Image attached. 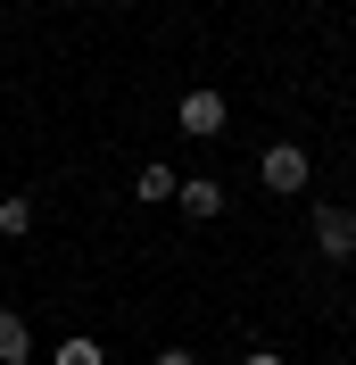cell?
I'll list each match as a JSON object with an SVG mask.
<instances>
[{
  "label": "cell",
  "mask_w": 356,
  "mask_h": 365,
  "mask_svg": "<svg viewBox=\"0 0 356 365\" xmlns=\"http://www.w3.org/2000/svg\"><path fill=\"white\" fill-rule=\"evenodd\" d=\"M174 200H182V216H191V225H207V216H224V182L191 175V182H182V191H174Z\"/></svg>",
  "instance_id": "4"
},
{
  "label": "cell",
  "mask_w": 356,
  "mask_h": 365,
  "mask_svg": "<svg viewBox=\"0 0 356 365\" xmlns=\"http://www.w3.org/2000/svg\"><path fill=\"white\" fill-rule=\"evenodd\" d=\"M150 365H199V357H191V349H166V357H150Z\"/></svg>",
  "instance_id": "9"
},
{
  "label": "cell",
  "mask_w": 356,
  "mask_h": 365,
  "mask_svg": "<svg viewBox=\"0 0 356 365\" xmlns=\"http://www.w3.org/2000/svg\"><path fill=\"white\" fill-rule=\"evenodd\" d=\"M174 125L191 141H216L224 125H232V108H224V91H182V100H174Z\"/></svg>",
  "instance_id": "2"
},
{
  "label": "cell",
  "mask_w": 356,
  "mask_h": 365,
  "mask_svg": "<svg viewBox=\"0 0 356 365\" xmlns=\"http://www.w3.org/2000/svg\"><path fill=\"white\" fill-rule=\"evenodd\" d=\"M257 182H266L273 200H298L315 182V158L298 150V141H266V158H257Z\"/></svg>",
  "instance_id": "1"
},
{
  "label": "cell",
  "mask_w": 356,
  "mask_h": 365,
  "mask_svg": "<svg viewBox=\"0 0 356 365\" xmlns=\"http://www.w3.org/2000/svg\"><path fill=\"white\" fill-rule=\"evenodd\" d=\"M241 365H290V357H273V349H248V357Z\"/></svg>",
  "instance_id": "10"
},
{
  "label": "cell",
  "mask_w": 356,
  "mask_h": 365,
  "mask_svg": "<svg viewBox=\"0 0 356 365\" xmlns=\"http://www.w3.org/2000/svg\"><path fill=\"white\" fill-rule=\"evenodd\" d=\"M174 191H182V175H174V166H166V158H150V166H141V175H133V200H150V207H166V200H174Z\"/></svg>",
  "instance_id": "5"
},
{
  "label": "cell",
  "mask_w": 356,
  "mask_h": 365,
  "mask_svg": "<svg viewBox=\"0 0 356 365\" xmlns=\"http://www.w3.org/2000/svg\"><path fill=\"white\" fill-rule=\"evenodd\" d=\"M25 232H33V200H0V241H25Z\"/></svg>",
  "instance_id": "8"
},
{
  "label": "cell",
  "mask_w": 356,
  "mask_h": 365,
  "mask_svg": "<svg viewBox=\"0 0 356 365\" xmlns=\"http://www.w3.org/2000/svg\"><path fill=\"white\" fill-rule=\"evenodd\" d=\"M50 365H108V349L91 341V332H75V341H58V349H50Z\"/></svg>",
  "instance_id": "7"
},
{
  "label": "cell",
  "mask_w": 356,
  "mask_h": 365,
  "mask_svg": "<svg viewBox=\"0 0 356 365\" xmlns=\"http://www.w3.org/2000/svg\"><path fill=\"white\" fill-rule=\"evenodd\" d=\"M25 357H33V324L17 307H0V365H25Z\"/></svg>",
  "instance_id": "6"
},
{
  "label": "cell",
  "mask_w": 356,
  "mask_h": 365,
  "mask_svg": "<svg viewBox=\"0 0 356 365\" xmlns=\"http://www.w3.org/2000/svg\"><path fill=\"white\" fill-rule=\"evenodd\" d=\"M307 225H315V250L332 257V266H348V257H356V207H332V200H323Z\"/></svg>",
  "instance_id": "3"
},
{
  "label": "cell",
  "mask_w": 356,
  "mask_h": 365,
  "mask_svg": "<svg viewBox=\"0 0 356 365\" xmlns=\"http://www.w3.org/2000/svg\"><path fill=\"white\" fill-rule=\"evenodd\" d=\"M323 365H348V357H323Z\"/></svg>",
  "instance_id": "11"
}]
</instances>
